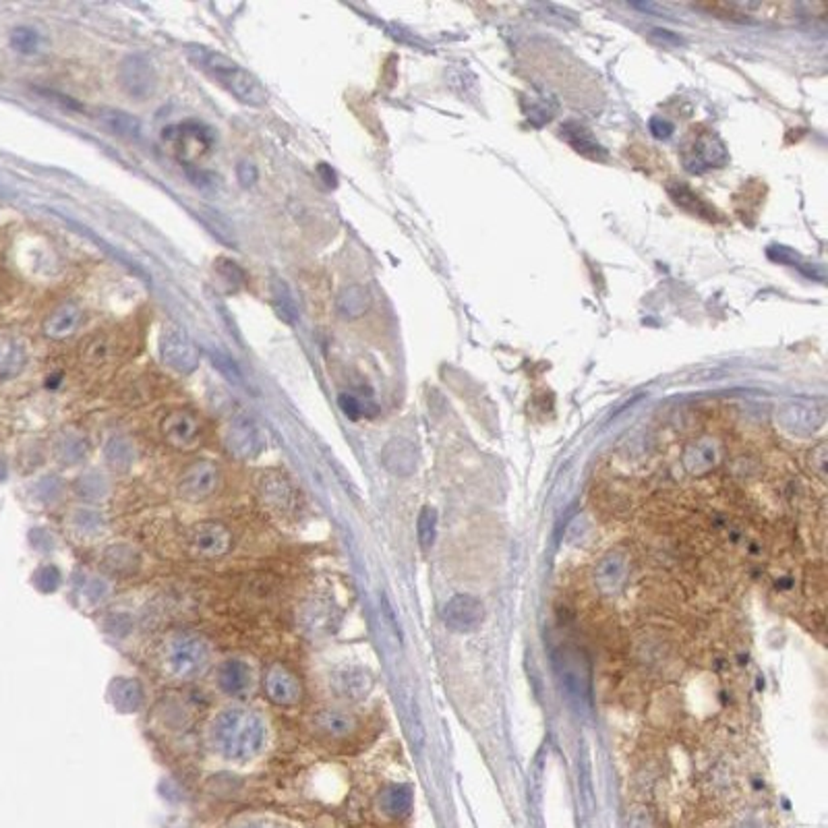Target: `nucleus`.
Wrapping results in <instances>:
<instances>
[{
  "label": "nucleus",
  "mask_w": 828,
  "mask_h": 828,
  "mask_svg": "<svg viewBox=\"0 0 828 828\" xmlns=\"http://www.w3.org/2000/svg\"><path fill=\"white\" fill-rule=\"evenodd\" d=\"M212 363L216 365L217 371H220L226 379H230L232 383H240V371L238 365L232 360L228 352H224L220 348H212Z\"/></svg>",
  "instance_id": "obj_28"
},
{
  "label": "nucleus",
  "mask_w": 828,
  "mask_h": 828,
  "mask_svg": "<svg viewBox=\"0 0 828 828\" xmlns=\"http://www.w3.org/2000/svg\"><path fill=\"white\" fill-rule=\"evenodd\" d=\"M248 683H251V669L243 661L224 662L220 671H217V686L226 694H240L248 688Z\"/></svg>",
  "instance_id": "obj_21"
},
{
  "label": "nucleus",
  "mask_w": 828,
  "mask_h": 828,
  "mask_svg": "<svg viewBox=\"0 0 828 828\" xmlns=\"http://www.w3.org/2000/svg\"><path fill=\"white\" fill-rule=\"evenodd\" d=\"M410 805V792L406 787H389L386 793H383V808H386L389 814H402V812L409 810Z\"/></svg>",
  "instance_id": "obj_26"
},
{
  "label": "nucleus",
  "mask_w": 828,
  "mask_h": 828,
  "mask_svg": "<svg viewBox=\"0 0 828 828\" xmlns=\"http://www.w3.org/2000/svg\"><path fill=\"white\" fill-rule=\"evenodd\" d=\"M336 307L344 319H358L371 308V295H369L365 286H346L336 298Z\"/></svg>",
  "instance_id": "obj_20"
},
{
  "label": "nucleus",
  "mask_w": 828,
  "mask_h": 828,
  "mask_svg": "<svg viewBox=\"0 0 828 828\" xmlns=\"http://www.w3.org/2000/svg\"><path fill=\"white\" fill-rule=\"evenodd\" d=\"M81 308L73 303H65L56 307L52 311L46 321H44L42 331L44 336L50 338V340H65V338L73 336L77 328L81 326Z\"/></svg>",
  "instance_id": "obj_14"
},
{
  "label": "nucleus",
  "mask_w": 828,
  "mask_h": 828,
  "mask_svg": "<svg viewBox=\"0 0 828 828\" xmlns=\"http://www.w3.org/2000/svg\"><path fill=\"white\" fill-rule=\"evenodd\" d=\"M381 460L389 472L406 477L417 469V449L406 439H394L383 449Z\"/></svg>",
  "instance_id": "obj_17"
},
{
  "label": "nucleus",
  "mask_w": 828,
  "mask_h": 828,
  "mask_svg": "<svg viewBox=\"0 0 828 828\" xmlns=\"http://www.w3.org/2000/svg\"><path fill=\"white\" fill-rule=\"evenodd\" d=\"M187 56H189L201 71L212 75L228 92L237 97L238 102L247 104V106H263L268 100L266 89H263L261 81L245 71L243 66H238L235 60L228 58L222 52L214 48L197 46V44H189L185 46Z\"/></svg>",
  "instance_id": "obj_2"
},
{
  "label": "nucleus",
  "mask_w": 828,
  "mask_h": 828,
  "mask_svg": "<svg viewBox=\"0 0 828 828\" xmlns=\"http://www.w3.org/2000/svg\"><path fill=\"white\" fill-rule=\"evenodd\" d=\"M27 355L24 346L15 340L0 338V379H11L24 371Z\"/></svg>",
  "instance_id": "obj_22"
},
{
  "label": "nucleus",
  "mask_w": 828,
  "mask_h": 828,
  "mask_svg": "<svg viewBox=\"0 0 828 828\" xmlns=\"http://www.w3.org/2000/svg\"><path fill=\"white\" fill-rule=\"evenodd\" d=\"M164 439L177 449H193L201 439V427L197 419L187 410H175L162 420Z\"/></svg>",
  "instance_id": "obj_11"
},
{
  "label": "nucleus",
  "mask_w": 828,
  "mask_h": 828,
  "mask_svg": "<svg viewBox=\"0 0 828 828\" xmlns=\"http://www.w3.org/2000/svg\"><path fill=\"white\" fill-rule=\"evenodd\" d=\"M808 464H810V470L814 472L818 479L824 480V477H826V443L824 441H820L818 446L810 449Z\"/></svg>",
  "instance_id": "obj_31"
},
{
  "label": "nucleus",
  "mask_w": 828,
  "mask_h": 828,
  "mask_svg": "<svg viewBox=\"0 0 828 828\" xmlns=\"http://www.w3.org/2000/svg\"><path fill=\"white\" fill-rule=\"evenodd\" d=\"M157 352L172 371L189 375L199 367V350L178 328H166L157 340Z\"/></svg>",
  "instance_id": "obj_4"
},
{
  "label": "nucleus",
  "mask_w": 828,
  "mask_h": 828,
  "mask_svg": "<svg viewBox=\"0 0 828 828\" xmlns=\"http://www.w3.org/2000/svg\"><path fill=\"white\" fill-rule=\"evenodd\" d=\"M177 146L178 152L189 157V160H197L209 149V135L207 129H203L197 123H185L177 129Z\"/></svg>",
  "instance_id": "obj_19"
},
{
  "label": "nucleus",
  "mask_w": 828,
  "mask_h": 828,
  "mask_svg": "<svg viewBox=\"0 0 828 828\" xmlns=\"http://www.w3.org/2000/svg\"><path fill=\"white\" fill-rule=\"evenodd\" d=\"M272 290H274V308H276L278 318H280L284 323H288V326H295L298 319V308H297L295 300H292L288 286H286L282 280H274Z\"/></svg>",
  "instance_id": "obj_24"
},
{
  "label": "nucleus",
  "mask_w": 828,
  "mask_h": 828,
  "mask_svg": "<svg viewBox=\"0 0 828 828\" xmlns=\"http://www.w3.org/2000/svg\"><path fill=\"white\" fill-rule=\"evenodd\" d=\"M628 576V560L623 553H609L599 561L597 570H594V580H597L599 589L613 594L621 589V584L626 582Z\"/></svg>",
  "instance_id": "obj_16"
},
{
  "label": "nucleus",
  "mask_w": 828,
  "mask_h": 828,
  "mask_svg": "<svg viewBox=\"0 0 828 828\" xmlns=\"http://www.w3.org/2000/svg\"><path fill=\"white\" fill-rule=\"evenodd\" d=\"M97 120L110 129L115 135H120V137L126 139H139L141 137V123L137 116L129 115V112L118 110V108H97L96 110Z\"/></svg>",
  "instance_id": "obj_18"
},
{
  "label": "nucleus",
  "mask_w": 828,
  "mask_h": 828,
  "mask_svg": "<svg viewBox=\"0 0 828 828\" xmlns=\"http://www.w3.org/2000/svg\"><path fill=\"white\" fill-rule=\"evenodd\" d=\"M118 83L133 100H149L157 87V73L152 60L141 55L126 56L118 66Z\"/></svg>",
  "instance_id": "obj_5"
},
{
  "label": "nucleus",
  "mask_w": 828,
  "mask_h": 828,
  "mask_svg": "<svg viewBox=\"0 0 828 828\" xmlns=\"http://www.w3.org/2000/svg\"><path fill=\"white\" fill-rule=\"evenodd\" d=\"M230 547V530L217 522H199L187 532V551L199 560H216L228 553Z\"/></svg>",
  "instance_id": "obj_6"
},
{
  "label": "nucleus",
  "mask_w": 828,
  "mask_h": 828,
  "mask_svg": "<svg viewBox=\"0 0 828 828\" xmlns=\"http://www.w3.org/2000/svg\"><path fill=\"white\" fill-rule=\"evenodd\" d=\"M238 828H280V826L269 824V823H248V824H243V826H238Z\"/></svg>",
  "instance_id": "obj_36"
},
{
  "label": "nucleus",
  "mask_w": 828,
  "mask_h": 828,
  "mask_svg": "<svg viewBox=\"0 0 828 828\" xmlns=\"http://www.w3.org/2000/svg\"><path fill=\"white\" fill-rule=\"evenodd\" d=\"M417 532L420 547H423L425 551L431 549L435 543V537H438V511L433 508H423V511L419 514Z\"/></svg>",
  "instance_id": "obj_25"
},
{
  "label": "nucleus",
  "mask_w": 828,
  "mask_h": 828,
  "mask_svg": "<svg viewBox=\"0 0 828 828\" xmlns=\"http://www.w3.org/2000/svg\"><path fill=\"white\" fill-rule=\"evenodd\" d=\"M319 175H321L323 180L329 178V185L334 187V183H336V175H334V170H331L328 164H319Z\"/></svg>",
  "instance_id": "obj_35"
},
{
  "label": "nucleus",
  "mask_w": 828,
  "mask_h": 828,
  "mask_svg": "<svg viewBox=\"0 0 828 828\" xmlns=\"http://www.w3.org/2000/svg\"><path fill=\"white\" fill-rule=\"evenodd\" d=\"M217 274H220L226 282L235 286V288H240L245 284V274L235 261L230 259H217Z\"/></svg>",
  "instance_id": "obj_30"
},
{
  "label": "nucleus",
  "mask_w": 828,
  "mask_h": 828,
  "mask_svg": "<svg viewBox=\"0 0 828 828\" xmlns=\"http://www.w3.org/2000/svg\"><path fill=\"white\" fill-rule=\"evenodd\" d=\"M485 617V607L477 597L472 594H456L448 601L446 609H443V621L446 626L460 634H469V631L477 630Z\"/></svg>",
  "instance_id": "obj_10"
},
{
  "label": "nucleus",
  "mask_w": 828,
  "mask_h": 828,
  "mask_svg": "<svg viewBox=\"0 0 828 828\" xmlns=\"http://www.w3.org/2000/svg\"><path fill=\"white\" fill-rule=\"evenodd\" d=\"M203 217H206V222L209 224V228L214 230V235L217 238H222L224 243H235V230H232L228 220L222 217V214L214 212V209H206V212H203Z\"/></svg>",
  "instance_id": "obj_29"
},
{
  "label": "nucleus",
  "mask_w": 828,
  "mask_h": 828,
  "mask_svg": "<svg viewBox=\"0 0 828 828\" xmlns=\"http://www.w3.org/2000/svg\"><path fill=\"white\" fill-rule=\"evenodd\" d=\"M37 44H40V37L29 27H15L11 32V46L21 52V55H32V52L37 50Z\"/></svg>",
  "instance_id": "obj_27"
},
{
  "label": "nucleus",
  "mask_w": 828,
  "mask_h": 828,
  "mask_svg": "<svg viewBox=\"0 0 828 828\" xmlns=\"http://www.w3.org/2000/svg\"><path fill=\"white\" fill-rule=\"evenodd\" d=\"M226 448L238 458H251L259 451V433L251 420L237 419L235 423H230L228 431H226Z\"/></svg>",
  "instance_id": "obj_13"
},
{
  "label": "nucleus",
  "mask_w": 828,
  "mask_h": 828,
  "mask_svg": "<svg viewBox=\"0 0 828 828\" xmlns=\"http://www.w3.org/2000/svg\"><path fill=\"white\" fill-rule=\"evenodd\" d=\"M263 690L274 704L292 706L300 700V683L288 669L282 665H272L263 675Z\"/></svg>",
  "instance_id": "obj_12"
},
{
  "label": "nucleus",
  "mask_w": 828,
  "mask_h": 828,
  "mask_svg": "<svg viewBox=\"0 0 828 828\" xmlns=\"http://www.w3.org/2000/svg\"><path fill=\"white\" fill-rule=\"evenodd\" d=\"M651 129H652V133H654V135H657V137H659V139H661V137H662V139H667V137H669V135H671L673 126H671V125H669V123H667V120H659V118H654V120H652V123H651Z\"/></svg>",
  "instance_id": "obj_34"
},
{
  "label": "nucleus",
  "mask_w": 828,
  "mask_h": 828,
  "mask_svg": "<svg viewBox=\"0 0 828 828\" xmlns=\"http://www.w3.org/2000/svg\"><path fill=\"white\" fill-rule=\"evenodd\" d=\"M212 740L224 758L248 760L261 752L266 742V727L257 714L235 706L217 714L212 727Z\"/></svg>",
  "instance_id": "obj_1"
},
{
  "label": "nucleus",
  "mask_w": 828,
  "mask_h": 828,
  "mask_svg": "<svg viewBox=\"0 0 828 828\" xmlns=\"http://www.w3.org/2000/svg\"><path fill=\"white\" fill-rule=\"evenodd\" d=\"M217 480H220V472L214 462H195L180 477L178 493L187 501H203L216 491Z\"/></svg>",
  "instance_id": "obj_9"
},
{
  "label": "nucleus",
  "mask_w": 828,
  "mask_h": 828,
  "mask_svg": "<svg viewBox=\"0 0 828 828\" xmlns=\"http://www.w3.org/2000/svg\"><path fill=\"white\" fill-rule=\"evenodd\" d=\"M319 732L331 737H346L355 732V721L340 711H323L315 717Z\"/></svg>",
  "instance_id": "obj_23"
},
{
  "label": "nucleus",
  "mask_w": 828,
  "mask_h": 828,
  "mask_svg": "<svg viewBox=\"0 0 828 828\" xmlns=\"http://www.w3.org/2000/svg\"><path fill=\"white\" fill-rule=\"evenodd\" d=\"M824 402L797 400L783 406L777 412V423L792 435H810L824 425Z\"/></svg>",
  "instance_id": "obj_7"
},
{
  "label": "nucleus",
  "mask_w": 828,
  "mask_h": 828,
  "mask_svg": "<svg viewBox=\"0 0 828 828\" xmlns=\"http://www.w3.org/2000/svg\"><path fill=\"white\" fill-rule=\"evenodd\" d=\"M722 458V446L714 435H698L690 439L682 451V466L692 477H704V474L717 469Z\"/></svg>",
  "instance_id": "obj_8"
},
{
  "label": "nucleus",
  "mask_w": 828,
  "mask_h": 828,
  "mask_svg": "<svg viewBox=\"0 0 828 828\" xmlns=\"http://www.w3.org/2000/svg\"><path fill=\"white\" fill-rule=\"evenodd\" d=\"M209 659V649L199 636L180 634L170 640L164 649V667L178 680L197 675Z\"/></svg>",
  "instance_id": "obj_3"
},
{
  "label": "nucleus",
  "mask_w": 828,
  "mask_h": 828,
  "mask_svg": "<svg viewBox=\"0 0 828 828\" xmlns=\"http://www.w3.org/2000/svg\"><path fill=\"white\" fill-rule=\"evenodd\" d=\"M340 409L344 410V414H346V417H348L350 420H358V419L363 417V414L367 412V410H365V406H363V402H360L358 398L350 396V394H342V396H340Z\"/></svg>",
  "instance_id": "obj_32"
},
{
  "label": "nucleus",
  "mask_w": 828,
  "mask_h": 828,
  "mask_svg": "<svg viewBox=\"0 0 828 828\" xmlns=\"http://www.w3.org/2000/svg\"><path fill=\"white\" fill-rule=\"evenodd\" d=\"M237 177H238V183L243 185V187H253L255 183H257L259 172H257V168H255L253 164L243 162V164H238Z\"/></svg>",
  "instance_id": "obj_33"
},
{
  "label": "nucleus",
  "mask_w": 828,
  "mask_h": 828,
  "mask_svg": "<svg viewBox=\"0 0 828 828\" xmlns=\"http://www.w3.org/2000/svg\"><path fill=\"white\" fill-rule=\"evenodd\" d=\"M331 686L340 696L358 700L369 694L373 686V677L363 667H342L331 677Z\"/></svg>",
  "instance_id": "obj_15"
}]
</instances>
